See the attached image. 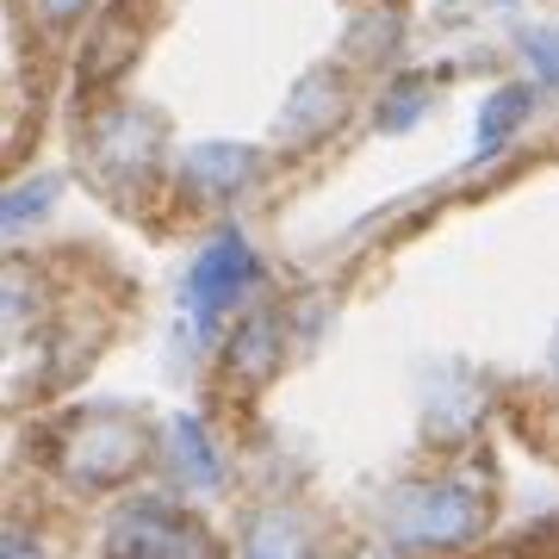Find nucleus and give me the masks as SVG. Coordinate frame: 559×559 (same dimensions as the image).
<instances>
[{
  "mask_svg": "<svg viewBox=\"0 0 559 559\" xmlns=\"http://www.w3.org/2000/svg\"><path fill=\"white\" fill-rule=\"evenodd\" d=\"M249 175H255V156H249L242 143H205V150L187 156V180L205 187V193H230V187H242Z\"/></svg>",
  "mask_w": 559,
  "mask_h": 559,
  "instance_id": "obj_8",
  "label": "nucleus"
},
{
  "mask_svg": "<svg viewBox=\"0 0 559 559\" xmlns=\"http://www.w3.org/2000/svg\"><path fill=\"white\" fill-rule=\"evenodd\" d=\"M528 62L540 69V81H559V32H528Z\"/></svg>",
  "mask_w": 559,
  "mask_h": 559,
  "instance_id": "obj_12",
  "label": "nucleus"
},
{
  "mask_svg": "<svg viewBox=\"0 0 559 559\" xmlns=\"http://www.w3.org/2000/svg\"><path fill=\"white\" fill-rule=\"evenodd\" d=\"M0 559H44V547H38V535H32L25 522H13L7 540H0Z\"/></svg>",
  "mask_w": 559,
  "mask_h": 559,
  "instance_id": "obj_13",
  "label": "nucleus"
},
{
  "mask_svg": "<svg viewBox=\"0 0 559 559\" xmlns=\"http://www.w3.org/2000/svg\"><path fill=\"white\" fill-rule=\"evenodd\" d=\"M25 7H32L44 25H69V20H81V13H87V0H25Z\"/></svg>",
  "mask_w": 559,
  "mask_h": 559,
  "instance_id": "obj_14",
  "label": "nucleus"
},
{
  "mask_svg": "<svg viewBox=\"0 0 559 559\" xmlns=\"http://www.w3.org/2000/svg\"><path fill=\"white\" fill-rule=\"evenodd\" d=\"M100 168L106 180H131V175H150L156 168V143H162V124L150 119V112H112V119L100 124Z\"/></svg>",
  "mask_w": 559,
  "mask_h": 559,
  "instance_id": "obj_5",
  "label": "nucleus"
},
{
  "mask_svg": "<svg viewBox=\"0 0 559 559\" xmlns=\"http://www.w3.org/2000/svg\"><path fill=\"white\" fill-rule=\"evenodd\" d=\"M355 559H399V554H392V547H360Z\"/></svg>",
  "mask_w": 559,
  "mask_h": 559,
  "instance_id": "obj_15",
  "label": "nucleus"
},
{
  "mask_svg": "<svg viewBox=\"0 0 559 559\" xmlns=\"http://www.w3.org/2000/svg\"><path fill=\"white\" fill-rule=\"evenodd\" d=\"M547 367H554V380H559V336H554V360H547Z\"/></svg>",
  "mask_w": 559,
  "mask_h": 559,
  "instance_id": "obj_16",
  "label": "nucleus"
},
{
  "mask_svg": "<svg viewBox=\"0 0 559 559\" xmlns=\"http://www.w3.org/2000/svg\"><path fill=\"white\" fill-rule=\"evenodd\" d=\"M522 112H528V87H503V94L485 100V112H479V156H498V143L522 124Z\"/></svg>",
  "mask_w": 559,
  "mask_h": 559,
  "instance_id": "obj_10",
  "label": "nucleus"
},
{
  "mask_svg": "<svg viewBox=\"0 0 559 559\" xmlns=\"http://www.w3.org/2000/svg\"><path fill=\"white\" fill-rule=\"evenodd\" d=\"M255 280H261L255 249H249L237 230H218V237L200 249L193 274H187V330H193V336H212L224 311L237 299H249Z\"/></svg>",
  "mask_w": 559,
  "mask_h": 559,
  "instance_id": "obj_4",
  "label": "nucleus"
},
{
  "mask_svg": "<svg viewBox=\"0 0 559 559\" xmlns=\"http://www.w3.org/2000/svg\"><path fill=\"white\" fill-rule=\"evenodd\" d=\"M242 559H318V535L299 510H261L242 528Z\"/></svg>",
  "mask_w": 559,
  "mask_h": 559,
  "instance_id": "obj_7",
  "label": "nucleus"
},
{
  "mask_svg": "<svg viewBox=\"0 0 559 559\" xmlns=\"http://www.w3.org/2000/svg\"><path fill=\"white\" fill-rule=\"evenodd\" d=\"M491 516V498H485L479 479H429V485H404L385 498V528L399 547H417V554H448V547H466V540L485 528Z\"/></svg>",
  "mask_w": 559,
  "mask_h": 559,
  "instance_id": "obj_2",
  "label": "nucleus"
},
{
  "mask_svg": "<svg viewBox=\"0 0 559 559\" xmlns=\"http://www.w3.org/2000/svg\"><path fill=\"white\" fill-rule=\"evenodd\" d=\"M106 559H224L212 528L168 498H131L106 522Z\"/></svg>",
  "mask_w": 559,
  "mask_h": 559,
  "instance_id": "obj_3",
  "label": "nucleus"
},
{
  "mask_svg": "<svg viewBox=\"0 0 559 559\" xmlns=\"http://www.w3.org/2000/svg\"><path fill=\"white\" fill-rule=\"evenodd\" d=\"M50 200H57V175H38V180H25V187H13V200H7V230L20 237L25 224H38L44 212H50Z\"/></svg>",
  "mask_w": 559,
  "mask_h": 559,
  "instance_id": "obj_11",
  "label": "nucleus"
},
{
  "mask_svg": "<svg viewBox=\"0 0 559 559\" xmlns=\"http://www.w3.org/2000/svg\"><path fill=\"white\" fill-rule=\"evenodd\" d=\"M143 460H150V429L138 417H124V411H81L50 441V466L75 491H112Z\"/></svg>",
  "mask_w": 559,
  "mask_h": 559,
  "instance_id": "obj_1",
  "label": "nucleus"
},
{
  "mask_svg": "<svg viewBox=\"0 0 559 559\" xmlns=\"http://www.w3.org/2000/svg\"><path fill=\"white\" fill-rule=\"evenodd\" d=\"M162 460H168V473H175L180 485H193V491H218V485H224V454L212 448V436H205L193 417L168 423V436H162Z\"/></svg>",
  "mask_w": 559,
  "mask_h": 559,
  "instance_id": "obj_6",
  "label": "nucleus"
},
{
  "mask_svg": "<svg viewBox=\"0 0 559 559\" xmlns=\"http://www.w3.org/2000/svg\"><path fill=\"white\" fill-rule=\"evenodd\" d=\"M280 360V323L274 318H255L237 330V348H230V367H237V380H267Z\"/></svg>",
  "mask_w": 559,
  "mask_h": 559,
  "instance_id": "obj_9",
  "label": "nucleus"
}]
</instances>
